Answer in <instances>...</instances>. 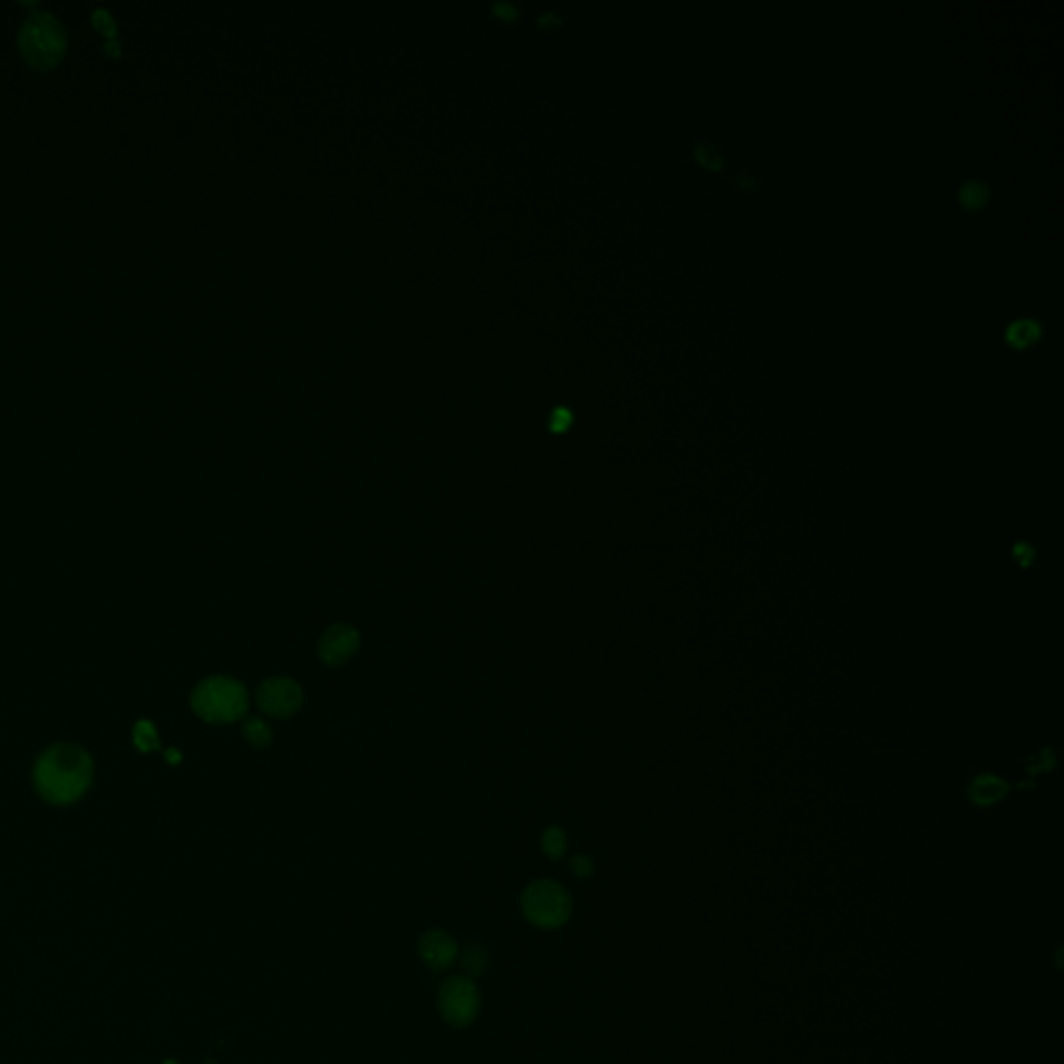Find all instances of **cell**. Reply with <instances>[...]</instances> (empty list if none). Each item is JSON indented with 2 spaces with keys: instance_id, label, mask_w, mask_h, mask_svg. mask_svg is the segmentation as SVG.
Here are the masks:
<instances>
[{
  "instance_id": "1",
  "label": "cell",
  "mask_w": 1064,
  "mask_h": 1064,
  "mask_svg": "<svg viewBox=\"0 0 1064 1064\" xmlns=\"http://www.w3.org/2000/svg\"><path fill=\"white\" fill-rule=\"evenodd\" d=\"M94 765L90 755L75 744H57L36 763L34 784L52 805H69L82 798L92 784Z\"/></svg>"
},
{
  "instance_id": "5",
  "label": "cell",
  "mask_w": 1064,
  "mask_h": 1064,
  "mask_svg": "<svg viewBox=\"0 0 1064 1064\" xmlns=\"http://www.w3.org/2000/svg\"><path fill=\"white\" fill-rule=\"evenodd\" d=\"M256 701L266 715L285 720V717H291L300 711L304 703V693L296 680L277 676L260 684Z\"/></svg>"
},
{
  "instance_id": "18",
  "label": "cell",
  "mask_w": 1064,
  "mask_h": 1064,
  "mask_svg": "<svg viewBox=\"0 0 1064 1064\" xmlns=\"http://www.w3.org/2000/svg\"><path fill=\"white\" fill-rule=\"evenodd\" d=\"M167 755H169V761H171V763H177V761H179V753H175V751H169Z\"/></svg>"
},
{
  "instance_id": "15",
  "label": "cell",
  "mask_w": 1064,
  "mask_h": 1064,
  "mask_svg": "<svg viewBox=\"0 0 1064 1064\" xmlns=\"http://www.w3.org/2000/svg\"><path fill=\"white\" fill-rule=\"evenodd\" d=\"M244 736L252 744V747H256V749L269 747L271 740H273V732H271L269 724L262 722V720H248L244 724Z\"/></svg>"
},
{
  "instance_id": "7",
  "label": "cell",
  "mask_w": 1064,
  "mask_h": 1064,
  "mask_svg": "<svg viewBox=\"0 0 1064 1064\" xmlns=\"http://www.w3.org/2000/svg\"><path fill=\"white\" fill-rule=\"evenodd\" d=\"M360 649V632L350 624H333L318 643V657L329 668H339Z\"/></svg>"
},
{
  "instance_id": "4",
  "label": "cell",
  "mask_w": 1064,
  "mask_h": 1064,
  "mask_svg": "<svg viewBox=\"0 0 1064 1064\" xmlns=\"http://www.w3.org/2000/svg\"><path fill=\"white\" fill-rule=\"evenodd\" d=\"M437 1010L449 1027H470L481 1013V992H478L474 979L466 975L449 977L439 988Z\"/></svg>"
},
{
  "instance_id": "9",
  "label": "cell",
  "mask_w": 1064,
  "mask_h": 1064,
  "mask_svg": "<svg viewBox=\"0 0 1064 1064\" xmlns=\"http://www.w3.org/2000/svg\"><path fill=\"white\" fill-rule=\"evenodd\" d=\"M1042 339V325L1033 321V318H1019V321L1010 323L1004 331V341L1008 348L1013 350H1029Z\"/></svg>"
},
{
  "instance_id": "13",
  "label": "cell",
  "mask_w": 1064,
  "mask_h": 1064,
  "mask_svg": "<svg viewBox=\"0 0 1064 1064\" xmlns=\"http://www.w3.org/2000/svg\"><path fill=\"white\" fill-rule=\"evenodd\" d=\"M541 848L551 861H560L568 850L566 832L557 826H549L541 836Z\"/></svg>"
},
{
  "instance_id": "14",
  "label": "cell",
  "mask_w": 1064,
  "mask_h": 1064,
  "mask_svg": "<svg viewBox=\"0 0 1064 1064\" xmlns=\"http://www.w3.org/2000/svg\"><path fill=\"white\" fill-rule=\"evenodd\" d=\"M693 156H695V161H697L699 167H703L705 171H711V173L722 171L724 165H726L724 156H722L720 152H717L713 146H709V144H699V146H695Z\"/></svg>"
},
{
  "instance_id": "6",
  "label": "cell",
  "mask_w": 1064,
  "mask_h": 1064,
  "mask_svg": "<svg viewBox=\"0 0 1064 1064\" xmlns=\"http://www.w3.org/2000/svg\"><path fill=\"white\" fill-rule=\"evenodd\" d=\"M416 950H418L420 961L433 971H445L449 967H454L460 956V946L456 938L445 929L424 931L418 940Z\"/></svg>"
},
{
  "instance_id": "17",
  "label": "cell",
  "mask_w": 1064,
  "mask_h": 1064,
  "mask_svg": "<svg viewBox=\"0 0 1064 1064\" xmlns=\"http://www.w3.org/2000/svg\"><path fill=\"white\" fill-rule=\"evenodd\" d=\"M570 869L576 877H582V880H587V877L593 875L595 871V865L593 861L587 857V855H576L570 859Z\"/></svg>"
},
{
  "instance_id": "8",
  "label": "cell",
  "mask_w": 1064,
  "mask_h": 1064,
  "mask_svg": "<svg viewBox=\"0 0 1064 1064\" xmlns=\"http://www.w3.org/2000/svg\"><path fill=\"white\" fill-rule=\"evenodd\" d=\"M30 28L32 30L23 32V44H25V50L34 52L36 59L50 61L55 52H61L63 38L55 28H52V21L48 19L32 21Z\"/></svg>"
},
{
  "instance_id": "2",
  "label": "cell",
  "mask_w": 1064,
  "mask_h": 1064,
  "mask_svg": "<svg viewBox=\"0 0 1064 1064\" xmlns=\"http://www.w3.org/2000/svg\"><path fill=\"white\" fill-rule=\"evenodd\" d=\"M192 707L210 724L237 722L248 709V693L242 682L215 676L200 682L192 695Z\"/></svg>"
},
{
  "instance_id": "12",
  "label": "cell",
  "mask_w": 1064,
  "mask_h": 1064,
  "mask_svg": "<svg viewBox=\"0 0 1064 1064\" xmlns=\"http://www.w3.org/2000/svg\"><path fill=\"white\" fill-rule=\"evenodd\" d=\"M1004 794H1006V784L992 776H983L971 786V798L977 805L996 803Z\"/></svg>"
},
{
  "instance_id": "16",
  "label": "cell",
  "mask_w": 1064,
  "mask_h": 1064,
  "mask_svg": "<svg viewBox=\"0 0 1064 1064\" xmlns=\"http://www.w3.org/2000/svg\"><path fill=\"white\" fill-rule=\"evenodd\" d=\"M133 742L138 744L142 751H154L158 749V736L150 722H140L133 730Z\"/></svg>"
},
{
  "instance_id": "11",
  "label": "cell",
  "mask_w": 1064,
  "mask_h": 1064,
  "mask_svg": "<svg viewBox=\"0 0 1064 1064\" xmlns=\"http://www.w3.org/2000/svg\"><path fill=\"white\" fill-rule=\"evenodd\" d=\"M992 200V190L988 183L971 179L963 183L959 188V204L969 212H979L986 208Z\"/></svg>"
},
{
  "instance_id": "3",
  "label": "cell",
  "mask_w": 1064,
  "mask_h": 1064,
  "mask_svg": "<svg viewBox=\"0 0 1064 1064\" xmlns=\"http://www.w3.org/2000/svg\"><path fill=\"white\" fill-rule=\"evenodd\" d=\"M570 892L553 880L530 882L520 896L522 917L537 929H560L572 917Z\"/></svg>"
},
{
  "instance_id": "10",
  "label": "cell",
  "mask_w": 1064,
  "mask_h": 1064,
  "mask_svg": "<svg viewBox=\"0 0 1064 1064\" xmlns=\"http://www.w3.org/2000/svg\"><path fill=\"white\" fill-rule=\"evenodd\" d=\"M458 959L462 961V969L466 973V977L470 979H476L485 975L487 967H489V950L485 944L481 942H468L462 950H460V956Z\"/></svg>"
},
{
  "instance_id": "19",
  "label": "cell",
  "mask_w": 1064,
  "mask_h": 1064,
  "mask_svg": "<svg viewBox=\"0 0 1064 1064\" xmlns=\"http://www.w3.org/2000/svg\"><path fill=\"white\" fill-rule=\"evenodd\" d=\"M167 1064H177V1062H167Z\"/></svg>"
}]
</instances>
